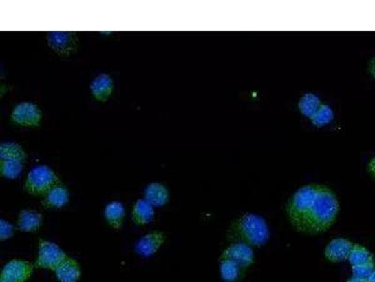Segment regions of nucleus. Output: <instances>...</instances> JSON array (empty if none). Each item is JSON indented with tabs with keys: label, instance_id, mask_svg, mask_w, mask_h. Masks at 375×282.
<instances>
[{
	"label": "nucleus",
	"instance_id": "1",
	"mask_svg": "<svg viewBox=\"0 0 375 282\" xmlns=\"http://www.w3.org/2000/svg\"><path fill=\"white\" fill-rule=\"evenodd\" d=\"M340 203L334 191L325 185L300 188L286 204V214L297 232L315 235L328 231L337 221Z\"/></svg>",
	"mask_w": 375,
	"mask_h": 282
},
{
	"label": "nucleus",
	"instance_id": "2",
	"mask_svg": "<svg viewBox=\"0 0 375 282\" xmlns=\"http://www.w3.org/2000/svg\"><path fill=\"white\" fill-rule=\"evenodd\" d=\"M270 236L266 219L255 214H244L230 225L227 237L232 243H242L250 247H262Z\"/></svg>",
	"mask_w": 375,
	"mask_h": 282
},
{
	"label": "nucleus",
	"instance_id": "3",
	"mask_svg": "<svg viewBox=\"0 0 375 282\" xmlns=\"http://www.w3.org/2000/svg\"><path fill=\"white\" fill-rule=\"evenodd\" d=\"M58 183V176L50 168L45 165H38L28 172L25 188L31 195H45Z\"/></svg>",
	"mask_w": 375,
	"mask_h": 282
},
{
	"label": "nucleus",
	"instance_id": "4",
	"mask_svg": "<svg viewBox=\"0 0 375 282\" xmlns=\"http://www.w3.org/2000/svg\"><path fill=\"white\" fill-rule=\"evenodd\" d=\"M69 256L56 243L41 239L38 245L36 266L41 269L55 271L56 268Z\"/></svg>",
	"mask_w": 375,
	"mask_h": 282
},
{
	"label": "nucleus",
	"instance_id": "5",
	"mask_svg": "<svg viewBox=\"0 0 375 282\" xmlns=\"http://www.w3.org/2000/svg\"><path fill=\"white\" fill-rule=\"evenodd\" d=\"M10 119L14 123L22 126H37L40 123L41 113L40 108L32 102L17 103L10 114Z\"/></svg>",
	"mask_w": 375,
	"mask_h": 282
},
{
	"label": "nucleus",
	"instance_id": "6",
	"mask_svg": "<svg viewBox=\"0 0 375 282\" xmlns=\"http://www.w3.org/2000/svg\"><path fill=\"white\" fill-rule=\"evenodd\" d=\"M219 260L233 261L237 263L245 272L255 262V254L250 245L242 244V243H232L222 252Z\"/></svg>",
	"mask_w": 375,
	"mask_h": 282
},
{
	"label": "nucleus",
	"instance_id": "7",
	"mask_svg": "<svg viewBox=\"0 0 375 282\" xmlns=\"http://www.w3.org/2000/svg\"><path fill=\"white\" fill-rule=\"evenodd\" d=\"M34 272V265L22 259L10 261L2 269L0 278L12 282H25Z\"/></svg>",
	"mask_w": 375,
	"mask_h": 282
},
{
	"label": "nucleus",
	"instance_id": "8",
	"mask_svg": "<svg viewBox=\"0 0 375 282\" xmlns=\"http://www.w3.org/2000/svg\"><path fill=\"white\" fill-rule=\"evenodd\" d=\"M49 48L59 55H69L77 45L76 33L71 31H50L47 34Z\"/></svg>",
	"mask_w": 375,
	"mask_h": 282
},
{
	"label": "nucleus",
	"instance_id": "9",
	"mask_svg": "<svg viewBox=\"0 0 375 282\" xmlns=\"http://www.w3.org/2000/svg\"><path fill=\"white\" fill-rule=\"evenodd\" d=\"M165 242V235L160 231L147 232L142 236L136 245V252L142 257L149 258L156 254L158 250L162 247Z\"/></svg>",
	"mask_w": 375,
	"mask_h": 282
},
{
	"label": "nucleus",
	"instance_id": "10",
	"mask_svg": "<svg viewBox=\"0 0 375 282\" xmlns=\"http://www.w3.org/2000/svg\"><path fill=\"white\" fill-rule=\"evenodd\" d=\"M354 243L346 238L339 237L331 240L325 250V257L331 263H341L348 260Z\"/></svg>",
	"mask_w": 375,
	"mask_h": 282
},
{
	"label": "nucleus",
	"instance_id": "11",
	"mask_svg": "<svg viewBox=\"0 0 375 282\" xmlns=\"http://www.w3.org/2000/svg\"><path fill=\"white\" fill-rule=\"evenodd\" d=\"M54 272L61 282H78L81 279L80 263L69 256L56 268Z\"/></svg>",
	"mask_w": 375,
	"mask_h": 282
},
{
	"label": "nucleus",
	"instance_id": "12",
	"mask_svg": "<svg viewBox=\"0 0 375 282\" xmlns=\"http://www.w3.org/2000/svg\"><path fill=\"white\" fill-rule=\"evenodd\" d=\"M114 88L113 80L109 74H100L95 77L92 83H90V90L93 97L99 101L107 100L112 92Z\"/></svg>",
	"mask_w": 375,
	"mask_h": 282
},
{
	"label": "nucleus",
	"instance_id": "13",
	"mask_svg": "<svg viewBox=\"0 0 375 282\" xmlns=\"http://www.w3.org/2000/svg\"><path fill=\"white\" fill-rule=\"evenodd\" d=\"M43 224V216L34 210H22L17 219V227L23 232H36Z\"/></svg>",
	"mask_w": 375,
	"mask_h": 282
},
{
	"label": "nucleus",
	"instance_id": "14",
	"mask_svg": "<svg viewBox=\"0 0 375 282\" xmlns=\"http://www.w3.org/2000/svg\"><path fill=\"white\" fill-rule=\"evenodd\" d=\"M144 200L153 207H162L169 201V192L160 183H151L144 188Z\"/></svg>",
	"mask_w": 375,
	"mask_h": 282
},
{
	"label": "nucleus",
	"instance_id": "15",
	"mask_svg": "<svg viewBox=\"0 0 375 282\" xmlns=\"http://www.w3.org/2000/svg\"><path fill=\"white\" fill-rule=\"evenodd\" d=\"M69 200L68 190L65 186L58 183L45 194L43 204L48 208L61 209L68 204Z\"/></svg>",
	"mask_w": 375,
	"mask_h": 282
},
{
	"label": "nucleus",
	"instance_id": "16",
	"mask_svg": "<svg viewBox=\"0 0 375 282\" xmlns=\"http://www.w3.org/2000/svg\"><path fill=\"white\" fill-rule=\"evenodd\" d=\"M154 216V207L144 199H139L134 203L133 212H131V216H133L134 223L144 226V225L149 224L150 222L153 221Z\"/></svg>",
	"mask_w": 375,
	"mask_h": 282
},
{
	"label": "nucleus",
	"instance_id": "17",
	"mask_svg": "<svg viewBox=\"0 0 375 282\" xmlns=\"http://www.w3.org/2000/svg\"><path fill=\"white\" fill-rule=\"evenodd\" d=\"M105 217L107 223L116 230H120L125 217V207L120 201H113L105 206Z\"/></svg>",
	"mask_w": 375,
	"mask_h": 282
},
{
	"label": "nucleus",
	"instance_id": "18",
	"mask_svg": "<svg viewBox=\"0 0 375 282\" xmlns=\"http://www.w3.org/2000/svg\"><path fill=\"white\" fill-rule=\"evenodd\" d=\"M321 105L322 103H321L320 98L315 93H305L303 97L299 99V110L302 115L310 119L314 115Z\"/></svg>",
	"mask_w": 375,
	"mask_h": 282
},
{
	"label": "nucleus",
	"instance_id": "19",
	"mask_svg": "<svg viewBox=\"0 0 375 282\" xmlns=\"http://www.w3.org/2000/svg\"><path fill=\"white\" fill-rule=\"evenodd\" d=\"M352 266L374 263V257L368 248L359 244H354L348 258Z\"/></svg>",
	"mask_w": 375,
	"mask_h": 282
},
{
	"label": "nucleus",
	"instance_id": "20",
	"mask_svg": "<svg viewBox=\"0 0 375 282\" xmlns=\"http://www.w3.org/2000/svg\"><path fill=\"white\" fill-rule=\"evenodd\" d=\"M25 154L19 144L14 141H4L0 144V159H17L24 162Z\"/></svg>",
	"mask_w": 375,
	"mask_h": 282
},
{
	"label": "nucleus",
	"instance_id": "21",
	"mask_svg": "<svg viewBox=\"0 0 375 282\" xmlns=\"http://www.w3.org/2000/svg\"><path fill=\"white\" fill-rule=\"evenodd\" d=\"M219 271L224 281L233 282L237 281L244 273L243 269L237 263L230 260H219Z\"/></svg>",
	"mask_w": 375,
	"mask_h": 282
},
{
	"label": "nucleus",
	"instance_id": "22",
	"mask_svg": "<svg viewBox=\"0 0 375 282\" xmlns=\"http://www.w3.org/2000/svg\"><path fill=\"white\" fill-rule=\"evenodd\" d=\"M23 170V161L17 159L1 160L0 172L7 179H17Z\"/></svg>",
	"mask_w": 375,
	"mask_h": 282
},
{
	"label": "nucleus",
	"instance_id": "23",
	"mask_svg": "<svg viewBox=\"0 0 375 282\" xmlns=\"http://www.w3.org/2000/svg\"><path fill=\"white\" fill-rule=\"evenodd\" d=\"M333 119H334V112H333L332 108L328 105L322 103L314 115L310 118V121L317 128H324L330 124Z\"/></svg>",
	"mask_w": 375,
	"mask_h": 282
},
{
	"label": "nucleus",
	"instance_id": "24",
	"mask_svg": "<svg viewBox=\"0 0 375 282\" xmlns=\"http://www.w3.org/2000/svg\"><path fill=\"white\" fill-rule=\"evenodd\" d=\"M375 270L374 263H365V265H355L352 268L354 278L368 281L369 276Z\"/></svg>",
	"mask_w": 375,
	"mask_h": 282
},
{
	"label": "nucleus",
	"instance_id": "25",
	"mask_svg": "<svg viewBox=\"0 0 375 282\" xmlns=\"http://www.w3.org/2000/svg\"><path fill=\"white\" fill-rule=\"evenodd\" d=\"M14 228L9 221L1 219L0 221V240L5 241V240L10 239L14 236Z\"/></svg>",
	"mask_w": 375,
	"mask_h": 282
},
{
	"label": "nucleus",
	"instance_id": "26",
	"mask_svg": "<svg viewBox=\"0 0 375 282\" xmlns=\"http://www.w3.org/2000/svg\"><path fill=\"white\" fill-rule=\"evenodd\" d=\"M368 172L369 175L375 179V157H372L371 161L369 162L368 165Z\"/></svg>",
	"mask_w": 375,
	"mask_h": 282
},
{
	"label": "nucleus",
	"instance_id": "27",
	"mask_svg": "<svg viewBox=\"0 0 375 282\" xmlns=\"http://www.w3.org/2000/svg\"><path fill=\"white\" fill-rule=\"evenodd\" d=\"M369 72L375 79V57L371 59L369 63Z\"/></svg>",
	"mask_w": 375,
	"mask_h": 282
},
{
	"label": "nucleus",
	"instance_id": "28",
	"mask_svg": "<svg viewBox=\"0 0 375 282\" xmlns=\"http://www.w3.org/2000/svg\"><path fill=\"white\" fill-rule=\"evenodd\" d=\"M346 282H368V281H363V279L354 278L353 276V278L349 279Z\"/></svg>",
	"mask_w": 375,
	"mask_h": 282
},
{
	"label": "nucleus",
	"instance_id": "29",
	"mask_svg": "<svg viewBox=\"0 0 375 282\" xmlns=\"http://www.w3.org/2000/svg\"><path fill=\"white\" fill-rule=\"evenodd\" d=\"M368 282H375V270L374 271V273L372 274V276H369Z\"/></svg>",
	"mask_w": 375,
	"mask_h": 282
},
{
	"label": "nucleus",
	"instance_id": "30",
	"mask_svg": "<svg viewBox=\"0 0 375 282\" xmlns=\"http://www.w3.org/2000/svg\"><path fill=\"white\" fill-rule=\"evenodd\" d=\"M0 282H12V281H8V279L0 278Z\"/></svg>",
	"mask_w": 375,
	"mask_h": 282
}]
</instances>
